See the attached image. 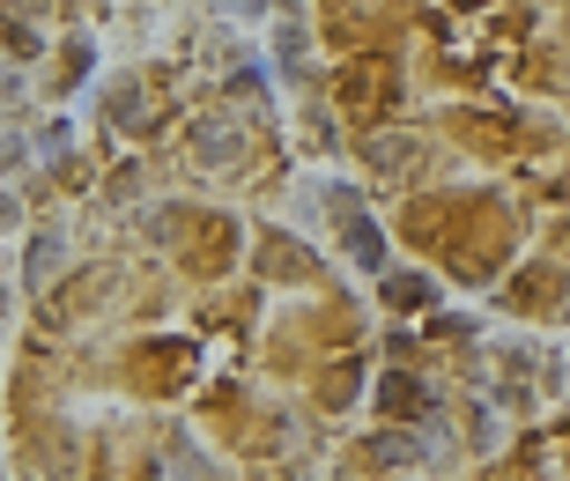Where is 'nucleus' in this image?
Wrapping results in <instances>:
<instances>
[{
	"label": "nucleus",
	"mask_w": 570,
	"mask_h": 481,
	"mask_svg": "<svg viewBox=\"0 0 570 481\" xmlns=\"http://www.w3.org/2000/svg\"><path fill=\"white\" fill-rule=\"evenodd\" d=\"M348 252H356L363 267H379V230L371 223H348Z\"/></svg>",
	"instance_id": "f257e3e1"
},
{
	"label": "nucleus",
	"mask_w": 570,
	"mask_h": 481,
	"mask_svg": "<svg viewBox=\"0 0 570 481\" xmlns=\"http://www.w3.org/2000/svg\"><path fill=\"white\" fill-rule=\"evenodd\" d=\"M52 259H60V237L45 230L38 245H30V282H38V274H52Z\"/></svg>",
	"instance_id": "f03ea898"
}]
</instances>
